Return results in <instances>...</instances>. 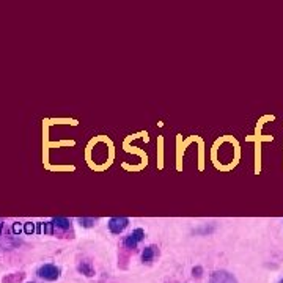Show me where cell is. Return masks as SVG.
Here are the masks:
<instances>
[{
    "instance_id": "1",
    "label": "cell",
    "mask_w": 283,
    "mask_h": 283,
    "mask_svg": "<svg viewBox=\"0 0 283 283\" xmlns=\"http://www.w3.org/2000/svg\"><path fill=\"white\" fill-rule=\"evenodd\" d=\"M44 231L50 233V235H59L60 238H68V231H71V220L65 217H54L50 222L44 226Z\"/></svg>"
},
{
    "instance_id": "2",
    "label": "cell",
    "mask_w": 283,
    "mask_h": 283,
    "mask_svg": "<svg viewBox=\"0 0 283 283\" xmlns=\"http://www.w3.org/2000/svg\"><path fill=\"white\" fill-rule=\"evenodd\" d=\"M36 275L40 277L41 280L55 282L60 277V268L55 266V264H43V266L36 269Z\"/></svg>"
},
{
    "instance_id": "3",
    "label": "cell",
    "mask_w": 283,
    "mask_h": 283,
    "mask_svg": "<svg viewBox=\"0 0 283 283\" xmlns=\"http://www.w3.org/2000/svg\"><path fill=\"white\" fill-rule=\"evenodd\" d=\"M145 238V231L142 228H135L134 231H131L128 236H126L123 239V245H124V249H135L137 247V244L142 241V239Z\"/></svg>"
},
{
    "instance_id": "4",
    "label": "cell",
    "mask_w": 283,
    "mask_h": 283,
    "mask_svg": "<svg viewBox=\"0 0 283 283\" xmlns=\"http://www.w3.org/2000/svg\"><path fill=\"white\" fill-rule=\"evenodd\" d=\"M129 225L128 217H112L109 219V230L113 235H119L126 230V226Z\"/></svg>"
},
{
    "instance_id": "5",
    "label": "cell",
    "mask_w": 283,
    "mask_h": 283,
    "mask_svg": "<svg viewBox=\"0 0 283 283\" xmlns=\"http://www.w3.org/2000/svg\"><path fill=\"white\" fill-rule=\"evenodd\" d=\"M209 283H238V280L228 270H216V272L211 274Z\"/></svg>"
},
{
    "instance_id": "6",
    "label": "cell",
    "mask_w": 283,
    "mask_h": 283,
    "mask_svg": "<svg viewBox=\"0 0 283 283\" xmlns=\"http://www.w3.org/2000/svg\"><path fill=\"white\" fill-rule=\"evenodd\" d=\"M157 255H159V249H157L156 245H148V247H145L142 252V261L149 264L156 260Z\"/></svg>"
},
{
    "instance_id": "7",
    "label": "cell",
    "mask_w": 283,
    "mask_h": 283,
    "mask_svg": "<svg viewBox=\"0 0 283 283\" xmlns=\"http://www.w3.org/2000/svg\"><path fill=\"white\" fill-rule=\"evenodd\" d=\"M77 270H79L80 274H84L85 277H93L94 275V268H93L91 261H88V260L80 261L77 264Z\"/></svg>"
},
{
    "instance_id": "8",
    "label": "cell",
    "mask_w": 283,
    "mask_h": 283,
    "mask_svg": "<svg viewBox=\"0 0 283 283\" xmlns=\"http://www.w3.org/2000/svg\"><path fill=\"white\" fill-rule=\"evenodd\" d=\"M25 279V274L24 272H15V274H8L6 277L2 279V283H19Z\"/></svg>"
},
{
    "instance_id": "9",
    "label": "cell",
    "mask_w": 283,
    "mask_h": 283,
    "mask_svg": "<svg viewBox=\"0 0 283 283\" xmlns=\"http://www.w3.org/2000/svg\"><path fill=\"white\" fill-rule=\"evenodd\" d=\"M98 219L94 217H79L77 222L80 223V226H84V228H91V226H94V223H96Z\"/></svg>"
},
{
    "instance_id": "10",
    "label": "cell",
    "mask_w": 283,
    "mask_h": 283,
    "mask_svg": "<svg viewBox=\"0 0 283 283\" xmlns=\"http://www.w3.org/2000/svg\"><path fill=\"white\" fill-rule=\"evenodd\" d=\"M201 274H203V268H201V266H195V268L192 269V275H194V277H197V279H200Z\"/></svg>"
},
{
    "instance_id": "11",
    "label": "cell",
    "mask_w": 283,
    "mask_h": 283,
    "mask_svg": "<svg viewBox=\"0 0 283 283\" xmlns=\"http://www.w3.org/2000/svg\"><path fill=\"white\" fill-rule=\"evenodd\" d=\"M214 231V226H203V228H198L197 230V233H203V235H209V233H212Z\"/></svg>"
},
{
    "instance_id": "12",
    "label": "cell",
    "mask_w": 283,
    "mask_h": 283,
    "mask_svg": "<svg viewBox=\"0 0 283 283\" xmlns=\"http://www.w3.org/2000/svg\"><path fill=\"white\" fill-rule=\"evenodd\" d=\"M279 283H283V279H282V280H280V282H279Z\"/></svg>"
},
{
    "instance_id": "13",
    "label": "cell",
    "mask_w": 283,
    "mask_h": 283,
    "mask_svg": "<svg viewBox=\"0 0 283 283\" xmlns=\"http://www.w3.org/2000/svg\"><path fill=\"white\" fill-rule=\"evenodd\" d=\"M29 283H36V282H29Z\"/></svg>"
}]
</instances>
